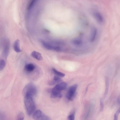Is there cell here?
Instances as JSON below:
<instances>
[{
	"instance_id": "1",
	"label": "cell",
	"mask_w": 120,
	"mask_h": 120,
	"mask_svg": "<svg viewBox=\"0 0 120 120\" xmlns=\"http://www.w3.org/2000/svg\"><path fill=\"white\" fill-rule=\"evenodd\" d=\"M33 97L26 96H24V102L27 113L30 116L34 112L35 105L33 98Z\"/></svg>"
},
{
	"instance_id": "2",
	"label": "cell",
	"mask_w": 120,
	"mask_h": 120,
	"mask_svg": "<svg viewBox=\"0 0 120 120\" xmlns=\"http://www.w3.org/2000/svg\"><path fill=\"white\" fill-rule=\"evenodd\" d=\"M37 93V89L35 86L31 82L27 84L22 91V94L24 96H28L33 97Z\"/></svg>"
},
{
	"instance_id": "3",
	"label": "cell",
	"mask_w": 120,
	"mask_h": 120,
	"mask_svg": "<svg viewBox=\"0 0 120 120\" xmlns=\"http://www.w3.org/2000/svg\"><path fill=\"white\" fill-rule=\"evenodd\" d=\"M33 118L35 120H50L51 119L48 116L44 114L41 111L37 110L33 113Z\"/></svg>"
},
{
	"instance_id": "4",
	"label": "cell",
	"mask_w": 120,
	"mask_h": 120,
	"mask_svg": "<svg viewBox=\"0 0 120 120\" xmlns=\"http://www.w3.org/2000/svg\"><path fill=\"white\" fill-rule=\"evenodd\" d=\"M78 87L76 84L70 86L67 92L66 96L68 100L72 101L76 95V91Z\"/></svg>"
},
{
	"instance_id": "5",
	"label": "cell",
	"mask_w": 120,
	"mask_h": 120,
	"mask_svg": "<svg viewBox=\"0 0 120 120\" xmlns=\"http://www.w3.org/2000/svg\"><path fill=\"white\" fill-rule=\"evenodd\" d=\"M67 86V84L66 82H61L56 84L52 90L58 92H61V91L65 90Z\"/></svg>"
},
{
	"instance_id": "6",
	"label": "cell",
	"mask_w": 120,
	"mask_h": 120,
	"mask_svg": "<svg viewBox=\"0 0 120 120\" xmlns=\"http://www.w3.org/2000/svg\"><path fill=\"white\" fill-rule=\"evenodd\" d=\"M94 16L97 21L99 23H102L104 21L103 17L100 12L96 11L94 13Z\"/></svg>"
},
{
	"instance_id": "7",
	"label": "cell",
	"mask_w": 120,
	"mask_h": 120,
	"mask_svg": "<svg viewBox=\"0 0 120 120\" xmlns=\"http://www.w3.org/2000/svg\"><path fill=\"white\" fill-rule=\"evenodd\" d=\"M41 42L42 45L46 49L48 50H54L55 45L43 40H41Z\"/></svg>"
},
{
	"instance_id": "8",
	"label": "cell",
	"mask_w": 120,
	"mask_h": 120,
	"mask_svg": "<svg viewBox=\"0 0 120 120\" xmlns=\"http://www.w3.org/2000/svg\"><path fill=\"white\" fill-rule=\"evenodd\" d=\"M31 55L34 58L39 60H41L43 59L41 53L35 51L32 52Z\"/></svg>"
},
{
	"instance_id": "9",
	"label": "cell",
	"mask_w": 120,
	"mask_h": 120,
	"mask_svg": "<svg viewBox=\"0 0 120 120\" xmlns=\"http://www.w3.org/2000/svg\"><path fill=\"white\" fill-rule=\"evenodd\" d=\"M97 29L95 27H93L92 29L90 38L91 42H92L94 41L97 36Z\"/></svg>"
},
{
	"instance_id": "10",
	"label": "cell",
	"mask_w": 120,
	"mask_h": 120,
	"mask_svg": "<svg viewBox=\"0 0 120 120\" xmlns=\"http://www.w3.org/2000/svg\"><path fill=\"white\" fill-rule=\"evenodd\" d=\"M19 44V41L18 39L16 40L14 42L13 45L14 49L16 52H19L21 51Z\"/></svg>"
},
{
	"instance_id": "11",
	"label": "cell",
	"mask_w": 120,
	"mask_h": 120,
	"mask_svg": "<svg viewBox=\"0 0 120 120\" xmlns=\"http://www.w3.org/2000/svg\"><path fill=\"white\" fill-rule=\"evenodd\" d=\"M35 68V66L32 64H27L25 67V70L28 72H32L34 70Z\"/></svg>"
},
{
	"instance_id": "12",
	"label": "cell",
	"mask_w": 120,
	"mask_h": 120,
	"mask_svg": "<svg viewBox=\"0 0 120 120\" xmlns=\"http://www.w3.org/2000/svg\"><path fill=\"white\" fill-rule=\"evenodd\" d=\"M62 95L61 92H58L55 91L51 90L50 97L52 98H61Z\"/></svg>"
},
{
	"instance_id": "13",
	"label": "cell",
	"mask_w": 120,
	"mask_h": 120,
	"mask_svg": "<svg viewBox=\"0 0 120 120\" xmlns=\"http://www.w3.org/2000/svg\"><path fill=\"white\" fill-rule=\"evenodd\" d=\"M62 81L61 79L58 76H55L53 77V79L49 82V84L50 85H52L56 83L61 82Z\"/></svg>"
},
{
	"instance_id": "14",
	"label": "cell",
	"mask_w": 120,
	"mask_h": 120,
	"mask_svg": "<svg viewBox=\"0 0 120 120\" xmlns=\"http://www.w3.org/2000/svg\"><path fill=\"white\" fill-rule=\"evenodd\" d=\"M107 77H105V90L104 93V97H105L108 94L109 88V81Z\"/></svg>"
},
{
	"instance_id": "15",
	"label": "cell",
	"mask_w": 120,
	"mask_h": 120,
	"mask_svg": "<svg viewBox=\"0 0 120 120\" xmlns=\"http://www.w3.org/2000/svg\"><path fill=\"white\" fill-rule=\"evenodd\" d=\"M9 48V45L8 43L6 44L4 49L3 53L4 56L7 57L8 53Z\"/></svg>"
},
{
	"instance_id": "16",
	"label": "cell",
	"mask_w": 120,
	"mask_h": 120,
	"mask_svg": "<svg viewBox=\"0 0 120 120\" xmlns=\"http://www.w3.org/2000/svg\"><path fill=\"white\" fill-rule=\"evenodd\" d=\"M72 43L74 45H79L82 43V40L79 38H76L72 41Z\"/></svg>"
},
{
	"instance_id": "17",
	"label": "cell",
	"mask_w": 120,
	"mask_h": 120,
	"mask_svg": "<svg viewBox=\"0 0 120 120\" xmlns=\"http://www.w3.org/2000/svg\"><path fill=\"white\" fill-rule=\"evenodd\" d=\"M52 70L53 73L58 76L61 77H64L65 75L64 74L58 71L54 68H53L52 69Z\"/></svg>"
},
{
	"instance_id": "18",
	"label": "cell",
	"mask_w": 120,
	"mask_h": 120,
	"mask_svg": "<svg viewBox=\"0 0 120 120\" xmlns=\"http://www.w3.org/2000/svg\"><path fill=\"white\" fill-rule=\"evenodd\" d=\"M24 115L22 112H19L17 116V120H22L24 118Z\"/></svg>"
},
{
	"instance_id": "19",
	"label": "cell",
	"mask_w": 120,
	"mask_h": 120,
	"mask_svg": "<svg viewBox=\"0 0 120 120\" xmlns=\"http://www.w3.org/2000/svg\"><path fill=\"white\" fill-rule=\"evenodd\" d=\"M6 63L4 60L2 59L0 60V70L1 71L4 68L5 66Z\"/></svg>"
},
{
	"instance_id": "20",
	"label": "cell",
	"mask_w": 120,
	"mask_h": 120,
	"mask_svg": "<svg viewBox=\"0 0 120 120\" xmlns=\"http://www.w3.org/2000/svg\"><path fill=\"white\" fill-rule=\"evenodd\" d=\"M120 113V107L116 111V112L114 114V120H118V116L119 115Z\"/></svg>"
},
{
	"instance_id": "21",
	"label": "cell",
	"mask_w": 120,
	"mask_h": 120,
	"mask_svg": "<svg viewBox=\"0 0 120 120\" xmlns=\"http://www.w3.org/2000/svg\"><path fill=\"white\" fill-rule=\"evenodd\" d=\"M75 112H73L68 117V119L69 120H74L75 119Z\"/></svg>"
},
{
	"instance_id": "22",
	"label": "cell",
	"mask_w": 120,
	"mask_h": 120,
	"mask_svg": "<svg viewBox=\"0 0 120 120\" xmlns=\"http://www.w3.org/2000/svg\"><path fill=\"white\" fill-rule=\"evenodd\" d=\"M100 109L101 111H102L104 108V104L102 100L101 99L100 101Z\"/></svg>"
}]
</instances>
